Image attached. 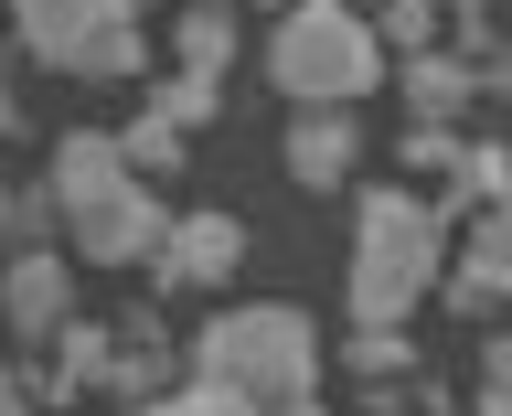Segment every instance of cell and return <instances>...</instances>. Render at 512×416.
<instances>
[{"instance_id": "obj_7", "label": "cell", "mask_w": 512, "mask_h": 416, "mask_svg": "<svg viewBox=\"0 0 512 416\" xmlns=\"http://www.w3.org/2000/svg\"><path fill=\"white\" fill-rule=\"evenodd\" d=\"M160 267H171L182 288H224L235 267H246V224H235V214H192L182 235H171V256H160Z\"/></svg>"}, {"instance_id": "obj_18", "label": "cell", "mask_w": 512, "mask_h": 416, "mask_svg": "<svg viewBox=\"0 0 512 416\" xmlns=\"http://www.w3.org/2000/svg\"><path fill=\"white\" fill-rule=\"evenodd\" d=\"M427 22H438V0H395V11H384V32L416 43V54H427Z\"/></svg>"}, {"instance_id": "obj_12", "label": "cell", "mask_w": 512, "mask_h": 416, "mask_svg": "<svg viewBox=\"0 0 512 416\" xmlns=\"http://www.w3.org/2000/svg\"><path fill=\"white\" fill-rule=\"evenodd\" d=\"M224 54H235V22L224 11H182V75H214Z\"/></svg>"}, {"instance_id": "obj_22", "label": "cell", "mask_w": 512, "mask_h": 416, "mask_svg": "<svg viewBox=\"0 0 512 416\" xmlns=\"http://www.w3.org/2000/svg\"><path fill=\"white\" fill-rule=\"evenodd\" d=\"M288 416H320V406H288Z\"/></svg>"}, {"instance_id": "obj_19", "label": "cell", "mask_w": 512, "mask_h": 416, "mask_svg": "<svg viewBox=\"0 0 512 416\" xmlns=\"http://www.w3.org/2000/svg\"><path fill=\"white\" fill-rule=\"evenodd\" d=\"M406 160H416V171H459V160H470V150H448L438 128H416V139H406Z\"/></svg>"}, {"instance_id": "obj_23", "label": "cell", "mask_w": 512, "mask_h": 416, "mask_svg": "<svg viewBox=\"0 0 512 416\" xmlns=\"http://www.w3.org/2000/svg\"><path fill=\"white\" fill-rule=\"evenodd\" d=\"M288 11H299V0H288Z\"/></svg>"}, {"instance_id": "obj_9", "label": "cell", "mask_w": 512, "mask_h": 416, "mask_svg": "<svg viewBox=\"0 0 512 416\" xmlns=\"http://www.w3.org/2000/svg\"><path fill=\"white\" fill-rule=\"evenodd\" d=\"M502 288H512V203H480L470 267H459V299H502Z\"/></svg>"}, {"instance_id": "obj_4", "label": "cell", "mask_w": 512, "mask_h": 416, "mask_svg": "<svg viewBox=\"0 0 512 416\" xmlns=\"http://www.w3.org/2000/svg\"><path fill=\"white\" fill-rule=\"evenodd\" d=\"M448 256V224L416 203V192H363V235H352V310L363 320H406L427 299Z\"/></svg>"}, {"instance_id": "obj_3", "label": "cell", "mask_w": 512, "mask_h": 416, "mask_svg": "<svg viewBox=\"0 0 512 416\" xmlns=\"http://www.w3.org/2000/svg\"><path fill=\"white\" fill-rule=\"evenodd\" d=\"M384 75V32L342 0H299L278 11V43H267V86H288L299 107H352V96Z\"/></svg>"}, {"instance_id": "obj_10", "label": "cell", "mask_w": 512, "mask_h": 416, "mask_svg": "<svg viewBox=\"0 0 512 416\" xmlns=\"http://www.w3.org/2000/svg\"><path fill=\"white\" fill-rule=\"evenodd\" d=\"M470 86H480V75H470V64H459V54H416V64H406L416 128H427V118H459V96H470Z\"/></svg>"}, {"instance_id": "obj_2", "label": "cell", "mask_w": 512, "mask_h": 416, "mask_svg": "<svg viewBox=\"0 0 512 416\" xmlns=\"http://www.w3.org/2000/svg\"><path fill=\"white\" fill-rule=\"evenodd\" d=\"M192 384H224V395L288 416V406H310V384H320V331L299 310H224L192 342Z\"/></svg>"}, {"instance_id": "obj_20", "label": "cell", "mask_w": 512, "mask_h": 416, "mask_svg": "<svg viewBox=\"0 0 512 416\" xmlns=\"http://www.w3.org/2000/svg\"><path fill=\"white\" fill-rule=\"evenodd\" d=\"M491 384H502V395H512V342H491Z\"/></svg>"}, {"instance_id": "obj_5", "label": "cell", "mask_w": 512, "mask_h": 416, "mask_svg": "<svg viewBox=\"0 0 512 416\" xmlns=\"http://www.w3.org/2000/svg\"><path fill=\"white\" fill-rule=\"evenodd\" d=\"M11 22L64 75H139V0H11Z\"/></svg>"}, {"instance_id": "obj_17", "label": "cell", "mask_w": 512, "mask_h": 416, "mask_svg": "<svg viewBox=\"0 0 512 416\" xmlns=\"http://www.w3.org/2000/svg\"><path fill=\"white\" fill-rule=\"evenodd\" d=\"M459 192H470V203H512V160L502 150H470V160H459Z\"/></svg>"}, {"instance_id": "obj_14", "label": "cell", "mask_w": 512, "mask_h": 416, "mask_svg": "<svg viewBox=\"0 0 512 416\" xmlns=\"http://www.w3.org/2000/svg\"><path fill=\"white\" fill-rule=\"evenodd\" d=\"M342 363H352V374H395V363H406V342H395V320H363V331L342 342Z\"/></svg>"}, {"instance_id": "obj_6", "label": "cell", "mask_w": 512, "mask_h": 416, "mask_svg": "<svg viewBox=\"0 0 512 416\" xmlns=\"http://www.w3.org/2000/svg\"><path fill=\"white\" fill-rule=\"evenodd\" d=\"M352 150H363V128H352V107H299V128H288V171L310 192H331L352 171Z\"/></svg>"}, {"instance_id": "obj_16", "label": "cell", "mask_w": 512, "mask_h": 416, "mask_svg": "<svg viewBox=\"0 0 512 416\" xmlns=\"http://www.w3.org/2000/svg\"><path fill=\"white\" fill-rule=\"evenodd\" d=\"M107 374V331H86V320H75V331H64V363H54V384H96Z\"/></svg>"}, {"instance_id": "obj_21", "label": "cell", "mask_w": 512, "mask_h": 416, "mask_svg": "<svg viewBox=\"0 0 512 416\" xmlns=\"http://www.w3.org/2000/svg\"><path fill=\"white\" fill-rule=\"evenodd\" d=\"M192 11H224V0H192Z\"/></svg>"}, {"instance_id": "obj_1", "label": "cell", "mask_w": 512, "mask_h": 416, "mask_svg": "<svg viewBox=\"0 0 512 416\" xmlns=\"http://www.w3.org/2000/svg\"><path fill=\"white\" fill-rule=\"evenodd\" d=\"M43 192H54L75 256H171V235H182L160 214V192L128 171V139H96V128L54 139V182Z\"/></svg>"}, {"instance_id": "obj_11", "label": "cell", "mask_w": 512, "mask_h": 416, "mask_svg": "<svg viewBox=\"0 0 512 416\" xmlns=\"http://www.w3.org/2000/svg\"><path fill=\"white\" fill-rule=\"evenodd\" d=\"M150 118L203 128V118H214V75H160V86H150Z\"/></svg>"}, {"instance_id": "obj_13", "label": "cell", "mask_w": 512, "mask_h": 416, "mask_svg": "<svg viewBox=\"0 0 512 416\" xmlns=\"http://www.w3.org/2000/svg\"><path fill=\"white\" fill-rule=\"evenodd\" d=\"M128 171H182V128H171V118H139V128H128Z\"/></svg>"}, {"instance_id": "obj_15", "label": "cell", "mask_w": 512, "mask_h": 416, "mask_svg": "<svg viewBox=\"0 0 512 416\" xmlns=\"http://www.w3.org/2000/svg\"><path fill=\"white\" fill-rule=\"evenodd\" d=\"M128 416H267V406L224 395V384H192V395H171V406H128Z\"/></svg>"}, {"instance_id": "obj_8", "label": "cell", "mask_w": 512, "mask_h": 416, "mask_svg": "<svg viewBox=\"0 0 512 416\" xmlns=\"http://www.w3.org/2000/svg\"><path fill=\"white\" fill-rule=\"evenodd\" d=\"M54 320H64V256L22 246V256H11V331H22V342H43Z\"/></svg>"}]
</instances>
